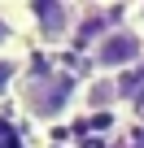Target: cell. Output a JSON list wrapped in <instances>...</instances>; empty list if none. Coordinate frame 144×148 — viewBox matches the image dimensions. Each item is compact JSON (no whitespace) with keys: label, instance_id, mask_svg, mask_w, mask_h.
Instances as JSON below:
<instances>
[{"label":"cell","instance_id":"1","mask_svg":"<svg viewBox=\"0 0 144 148\" xmlns=\"http://www.w3.org/2000/svg\"><path fill=\"white\" fill-rule=\"evenodd\" d=\"M140 57H144V35L131 31V26L105 31V35L96 39V48H92L96 70H127V65H135Z\"/></svg>","mask_w":144,"mask_h":148},{"label":"cell","instance_id":"2","mask_svg":"<svg viewBox=\"0 0 144 148\" xmlns=\"http://www.w3.org/2000/svg\"><path fill=\"white\" fill-rule=\"evenodd\" d=\"M70 96H74V79L70 74H39L26 83V109L35 118H57L65 113Z\"/></svg>","mask_w":144,"mask_h":148},{"label":"cell","instance_id":"3","mask_svg":"<svg viewBox=\"0 0 144 148\" xmlns=\"http://www.w3.org/2000/svg\"><path fill=\"white\" fill-rule=\"evenodd\" d=\"M31 18H35V26H39V35L48 44H61L65 31L79 22V13L70 9V5H31Z\"/></svg>","mask_w":144,"mask_h":148},{"label":"cell","instance_id":"4","mask_svg":"<svg viewBox=\"0 0 144 148\" xmlns=\"http://www.w3.org/2000/svg\"><path fill=\"white\" fill-rule=\"evenodd\" d=\"M114 96H118V87H114L109 79H101V83H96V87L88 92V109H101V105H109Z\"/></svg>","mask_w":144,"mask_h":148},{"label":"cell","instance_id":"5","mask_svg":"<svg viewBox=\"0 0 144 148\" xmlns=\"http://www.w3.org/2000/svg\"><path fill=\"white\" fill-rule=\"evenodd\" d=\"M18 70H22V57H0V96H5L18 79Z\"/></svg>","mask_w":144,"mask_h":148},{"label":"cell","instance_id":"6","mask_svg":"<svg viewBox=\"0 0 144 148\" xmlns=\"http://www.w3.org/2000/svg\"><path fill=\"white\" fill-rule=\"evenodd\" d=\"M135 26L144 31V5H135Z\"/></svg>","mask_w":144,"mask_h":148},{"label":"cell","instance_id":"7","mask_svg":"<svg viewBox=\"0 0 144 148\" xmlns=\"http://www.w3.org/2000/svg\"><path fill=\"white\" fill-rule=\"evenodd\" d=\"M0 44H9V26H5V18H0Z\"/></svg>","mask_w":144,"mask_h":148}]
</instances>
